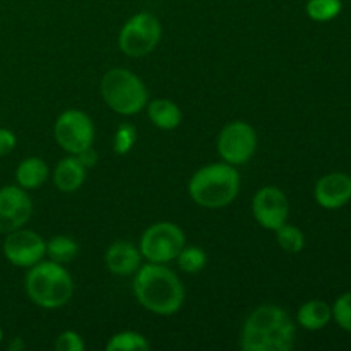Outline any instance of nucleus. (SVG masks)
Returning <instances> with one entry per match:
<instances>
[{
    "label": "nucleus",
    "mask_w": 351,
    "mask_h": 351,
    "mask_svg": "<svg viewBox=\"0 0 351 351\" xmlns=\"http://www.w3.org/2000/svg\"><path fill=\"white\" fill-rule=\"evenodd\" d=\"M240 346L245 351H290L295 346V324L281 307L263 305L245 321Z\"/></svg>",
    "instance_id": "nucleus-1"
},
{
    "label": "nucleus",
    "mask_w": 351,
    "mask_h": 351,
    "mask_svg": "<svg viewBox=\"0 0 351 351\" xmlns=\"http://www.w3.org/2000/svg\"><path fill=\"white\" fill-rule=\"evenodd\" d=\"M86 178V167L77 160V156L64 158L55 168L53 180L58 191L75 192Z\"/></svg>",
    "instance_id": "nucleus-15"
},
{
    "label": "nucleus",
    "mask_w": 351,
    "mask_h": 351,
    "mask_svg": "<svg viewBox=\"0 0 351 351\" xmlns=\"http://www.w3.org/2000/svg\"><path fill=\"white\" fill-rule=\"evenodd\" d=\"M33 204L23 187L0 189V233H10L23 228L31 218Z\"/></svg>",
    "instance_id": "nucleus-12"
},
{
    "label": "nucleus",
    "mask_w": 351,
    "mask_h": 351,
    "mask_svg": "<svg viewBox=\"0 0 351 351\" xmlns=\"http://www.w3.org/2000/svg\"><path fill=\"white\" fill-rule=\"evenodd\" d=\"M147 115L158 129L163 130L175 129L182 122L180 108L171 99H154L147 106Z\"/></svg>",
    "instance_id": "nucleus-17"
},
{
    "label": "nucleus",
    "mask_w": 351,
    "mask_h": 351,
    "mask_svg": "<svg viewBox=\"0 0 351 351\" xmlns=\"http://www.w3.org/2000/svg\"><path fill=\"white\" fill-rule=\"evenodd\" d=\"M134 293L144 308L158 315L177 314L185 298L177 274L156 263L146 264L136 271Z\"/></svg>",
    "instance_id": "nucleus-2"
},
{
    "label": "nucleus",
    "mask_w": 351,
    "mask_h": 351,
    "mask_svg": "<svg viewBox=\"0 0 351 351\" xmlns=\"http://www.w3.org/2000/svg\"><path fill=\"white\" fill-rule=\"evenodd\" d=\"M332 319L345 331L351 332V291L343 293L332 305Z\"/></svg>",
    "instance_id": "nucleus-25"
},
{
    "label": "nucleus",
    "mask_w": 351,
    "mask_h": 351,
    "mask_svg": "<svg viewBox=\"0 0 351 351\" xmlns=\"http://www.w3.org/2000/svg\"><path fill=\"white\" fill-rule=\"evenodd\" d=\"M47 254V242L31 230H14L7 233L3 242V256L10 264L19 267H31L40 263Z\"/></svg>",
    "instance_id": "nucleus-10"
},
{
    "label": "nucleus",
    "mask_w": 351,
    "mask_h": 351,
    "mask_svg": "<svg viewBox=\"0 0 351 351\" xmlns=\"http://www.w3.org/2000/svg\"><path fill=\"white\" fill-rule=\"evenodd\" d=\"M16 178L19 187L24 191H31V189H38L45 184L48 178V167L41 158H27L23 163L17 167Z\"/></svg>",
    "instance_id": "nucleus-18"
},
{
    "label": "nucleus",
    "mask_w": 351,
    "mask_h": 351,
    "mask_svg": "<svg viewBox=\"0 0 351 351\" xmlns=\"http://www.w3.org/2000/svg\"><path fill=\"white\" fill-rule=\"evenodd\" d=\"M161 40V24L153 14L139 12L123 24L119 36L120 50L129 57H144Z\"/></svg>",
    "instance_id": "nucleus-6"
},
{
    "label": "nucleus",
    "mask_w": 351,
    "mask_h": 351,
    "mask_svg": "<svg viewBox=\"0 0 351 351\" xmlns=\"http://www.w3.org/2000/svg\"><path fill=\"white\" fill-rule=\"evenodd\" d=\"M315 201L324 209H339L351 201V177L343 171L328 173L315 184Z\"/></svg>",
    "instance_id": "nucleus-13"
},
{
    "label": "nucleus",
    "mask_w": 351,
    "mask_h": 351,
    "mask_svg": "<svg viewBox=\"0 0 351 351\" xmlns=\"http://www.w3.org/2000/svg\"><path fill=\"white\" fill-rule=\"evenodd\" d=\"M86 345L81 336L74 331H64L58 335L55 341V350L57 351H84Z\"/></svg>",
    "instance_id": "nucleus-26"
},
{
    "label": "nucleus",
    "mask_w": 351,
    "mask_h": 351,
    "mask_svg": "<svg viewBox=\"0 0 351 351\" xmlns=\"http://www.w3.org/2000/svg\"><path fill=\"white\" fill-rule=\"evenodd\" d=\"M141 250L129 242H113L105 254L106 267L113 274L129 276L141 267Z\"/></svg>",
    "instance_id": "nucleus-14"
},
{
    "label": "nucleus",
    "mask_w": 351,
    "mask_h": 351,
    "mask_svg": "<svg viewBox=\"0 0 351 351\" xmlns=\"http://www.w3.org/2000/svg\"><path fill=\"white\" fill-rule=\"evenodd\" d=\"M16 147V136L12 130L0 129V156H5Z\"/></svg>",
    "instance_id": "nucleus-27"
},
{
    "label": "nucleus",
    "mask_w": 351,
    "mask_h": 351,
    "mask_svg": "<svg viewBox=\"0 0 351 351\" xmlns=\"http://www.w3.org/2000/svg\"><path fill=\"white\" fill-rule=\"evenodd\" d=\"M343 9L341 0H308L305 10L312 21L317 23H328L339 16Z\"/></svg>",
    "instance_id": "nucleus-20"
},
{
    "label": "nucleus",
    "mask_w": 351,
    "mask_h": 351,
    "mask_svg": "<svg viewBox=\"0 0 351 351\" xmlns=\"http://www.w3.org/2000/svg\"><path fill=\"white\" fill-rule=\"evenodd\" d=\"M276 240L281 249L288 254H298L305 247V237L302 230L293 225H287V223L276 230Z\"/></svg>",
    "instance_id": "nucleus-22"
},
{
    "label": "nucleus",
    "mask_w": 351,
    "mask_h": 351,
    "mask_svg": "<svg viewBox=\"0 0 351 351\" xmlns=\"http://www.w3.org/2000/svg\"><path fill=\"white\" fill-rule=\"evenodd\" d=\"M185 247V235L180 226L173 223H156L143 233L141 239V256L149 263L165 264L177 259Z\"/></svg>",
    "instance_id": "nucleus-7"
},
{
    "label": "nucleus",
    "mask_w": 351,
    "mask_h": 351,
    "mask_svg": "<svg viewBox=\"0 0 351 351\" xmlns=\"http://www.w3.org/2000/svg\"><path fill=\"white\" fill-rule=\"evenodd\" d=\"M332 319V307L322 300H311L298 311V324L307 331L324 329Z\"/></svg>",
    "instance_id": "nucleus-16"
},
{
    "label": "nucleus",
    "mask_w": 351,
    "mask_h": 351,
    "mask_svg": "<svg viewBox=\"0 0 351 351\" xmlns=\"http://www.w3.org/2000/svg\"><path fill=\"white\" fill-rule=\"evenodd\" d=\"M149 348V343L136 331H123L113 336L106 345L108 351H143Z\"/></svg>",
    "instance_id": "nucleus-21"
},
{
    "label": "nucleus",
    "mask_w": 351,
    "mask_h": 351,
    "mask_svg": "<svg viewBox=\"0 0 351 351\" xmlns=\"http://www.w3.org/2000/svg\"><path fill=\"white\" fill-rule=\"evenodd\" d=\"M178 266H180L182 271L185 273L195 274L199 271L204 269L206 263H208V256L202 249L199 247H184L180 250V254L177 256Z\"/></svg>",
    "instance_id": "nucleus-23"
},
{
    "label": "nucleus",
    "mask_w": 351,
    "mask_h": 351,
    "mask_svg": "<svg viewBox=\"0 0 351 351\" xmlns=\"http://www.w3.org/2000/svg\"><path fill=\"white\" fill-rule=\"evenodd\" d=\"M136 127L130 125V123H122V125L117 129L115 137H113V151L120 156L129 153L132 149L134 143H136Z\"/></svg>",
    "instance_id": "nucleus-24"
},
{
    "label": "nucleus",
    "mask_w": 351,
    "mask_h": 351,
    "mask_svg": "<svg viewBox=\"0 0 351 351\" xmlns=\"http://www.w3.org/2000/svg\"><path fill=\"white\" fill-rule=\"evenodd\" d=\"M55 139L62 149L71 154H79L88 149L95 139V127L91 119L79 110H67L55 123Z\"/></svg>",
    "instance_id": "nucleus-8"
},
{
    "label": "nucleus",
    "mask_w": 351,
    "mask_h": 351,
    "mask_svg": "<svg viewBox=\"0 0 351 351\" xmlns=\"http://www.w3.org/2000/svg\"><path fill=\"white\" fill-rule=\"evenodd\" d=\"M240 189V175L230 163H213L201 168L189 182V194L195 204L216 209L228 206Z\"/></svg>",
    "instance_id": "nucleus-3"
},
{
    "label": "nucleus",
    "mask_w": 351,
    "mask_h": 351,
    "mask_svg": "<svg viewBox=\"0 0 351 351\" xmlns=\"http://www.w3.org/2000/svg\"><path fill=\"white\" fill-rule=\"evenodd\" d=\"M79 252V245L74 239L65 235H57L47 243V254L53 263H71Z\"/></svg>",
    "instance_id": "nucleus-19"
},
{
    "label": "nucleus",
    "mask_w": 351,
    "mask_h": 351,
    "mask_svg": "<svg viewBox=\"0 0 351 351\" xmlns=\"http://www.w3.org/2000/svg\"><path fill=\"white\" fill-rule=\"evenodd\" d=\"M0 341H2V329H0Z\"/></svg>",
    "instance_id": "nucleus-29"
},
{
    "label": "nucleus",
    "mask_w": 351,
    "mask_h": 351,
    "mask_svg": "<svg viewBox=\"0 0 351 351\" xmlns=\"http://www.w3.org/2000/svg\"><path fill=\"white\" fill-rule=\"evenodd\" d=\"M288 211H290L288 199L281 189L267 185V187H263L254 195V218L266 230H274L276 232L280 226H283L287 223Z\"/></svg>",
    "instance_id": "nucleus-11"
},
{
    "label": "nucleus",
    "mask_w": 351,
    "mask_h": 351,
    "mask_svg": "<svg viewBox=\"0 0 351 351\" xmlns=\"http://www.w3.org/2000/svg\"><path fill=\"white\" fill-rule=\"evenodd\" d=\"M257 149V134L245 122H232L221 130L218 137L219 156L230 165H243L254 156Z\"/></svg>",
    "instance_id": "nucleus-9"
},
{
    "label": "nucleus",
    "mask_w": 351,
    "mask_h": 351,
    "mask_svg": "<svg viewBox=\"0 0 351 351\" xmlns=\"http://www.w3.org/2000/svg\"><path fill=\"white\" fill-rule=\"evenodd\" d=\"M101 96L106 105L120 115H134L147 103V89L134 72L112 69L101 81Z\"/></svg>",
    "instance_id": "nucleus-5"
},
{
    "label": "nucleus",
    "mask_w": 351,
    "mask_h": 351,
    "mask_svg": "<svg viewBox=\"0 0 351 351\" xmlns=\"http://www.w3.org/2000/svg\"><path fill=\"white\" fill-rule=\"evenodd\" d=\"M26 291L43 308H58L67 304L74 291L72 278L58 263H38L26 276Z\"/></svg>",
    "instance_id": "nucleus-4"
},
{
    "label": "nucleus",
    "mask_w": 351,
    "mask_h": 351,
    "mask_svg": "<svg viewBox=\"0 0 351 351\" xmlns=\"http://www.w3.org/2000/svg\"><path fill=\"white\" fill-rule=\"evenodd\" d=\"M75 156H77V160L81 161L82 165H84L86 170H88L89 167H95L96 161H98V154H96V151L93 149L91 146H89L88 149L81 151V153H79V154H75Z\"/></svg>",
    "instance_id": "nucleus-28"
}]
</instances>
